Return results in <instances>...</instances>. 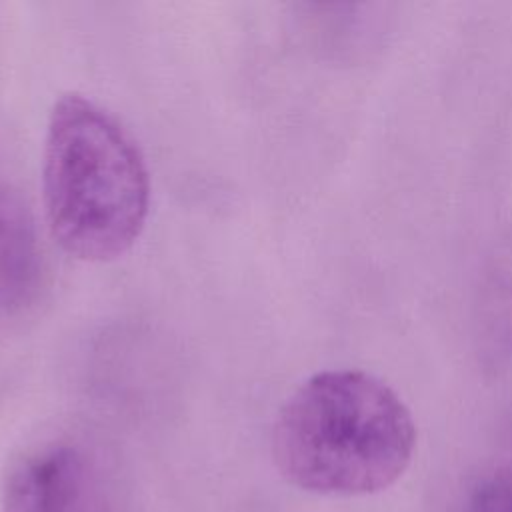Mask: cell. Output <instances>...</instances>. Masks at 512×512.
<instances>
[{
  "label": "cell",
  "mask_w": 512,
  "mask_h": 512,
  "mask_svg": "<svg viewBox=\"0 0 512 512\" xmlns=\"http://www.w3.org/2000/svg\"><path fill=\"white\" fill-rule=\"evenodd\" d=\"M416 426L402 398L362 370L304 380L272 426V458L292 486L322 496H366L408 468Z\"/></svg>",
  "instance_id": "cell-1"
},
{
  "label": "cell",
  "mask_w": 512,
  "mask_h": 512,
  "mask_svg": "<svg viewBox=\"0 0 512 512\" xmlns=\"http://www.w3.org/2000/svg\"><path fill=\"white\" fill-rule=\"evenodd\" d=\"M4 512H116L96 456L68 438L46 440L18 456L4 478Z\"/></svg>",
  "instance_id": "cell-3"
},
{
  "label": "cell",
  "mask_w": 512,
  "mask_h": 512,
  "mask_svg": "<svg viewBox=\"0 0 512 512\" xmlns=\"http://www.w3.org/2000/svg\"><path fill=\"white\" fill-rule=\"evenodd\" d=\"M462 512H512V466L480 478L468 492Z\"/></svg>",
  "instance_id": "cell-5"
},
{
  "label": "cell",
  "mask_w": 512,
  "mask_h": 512,
  "mask_svg": "<svg viewBox=\"0 0 512 512\" xmlns=\"http://www.w3.org/2000/svg\"><path fill=\"white\" fill-rule=\"evenodd\" d=\"M42 194L60 248L84 262H110L144 230L150 174L130 132L94 100L68 92L48 116Z\"/></svg>",
  "instance_id": "cell-2"
},
{
  "label": "cell",
  "mask_w": 512,
  "mask_h": 512,
  "mask_svg": "<svg viewBox=\"0 0 512 512\" xmlns=\"http://www.w3.org/2000/svg\"><path fill=\"white\" fill-rule=\"evenodd\" d=\"M44 280V258L34 216L22 196L0 182V314L34 302Z\"/></svg>",
  "instance_id": "cell-4"
}]
</instances>
